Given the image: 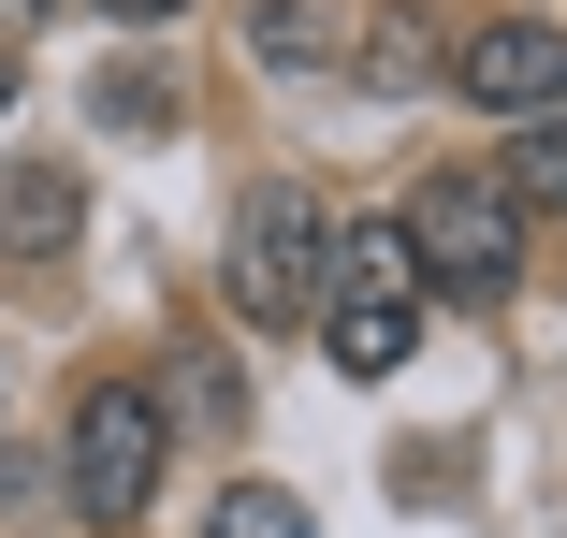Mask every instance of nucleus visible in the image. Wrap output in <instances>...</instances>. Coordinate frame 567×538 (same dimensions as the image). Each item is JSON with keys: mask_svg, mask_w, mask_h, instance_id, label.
<instances>
[{"mask_svg": "<svg viewBox=\"0 0 567 538\" xmlns=\"http://www.w3.org/2000/svg\"><path fill=\"white\" fill-rule=\"evenodd\" d=\"M204 538H320V524H306V495H277V480H218Z\"/></svg>", "mask_w": 567, "mask_h": 538, "instance_id": "10", "label": "nucleus"}, {"mask_svg": "<svg viewBox=\"0 0 567 538\" xmlns=\"http://www.w3.org/2000/svg\"><path fill=\"white\" fill-rule=\"evenodd\" d=\"M306 320L334 335V379H393L422 350V248H408V219H334Z\"/></svg>", "mask_w": 567, "mask_h": 538, "instance_id": "2", "label": "nucleus"}, {"mask_svg": "<svg viewBox=\"0 0 567 538\" xmlns=\"http://www.w3.org/2000/svg\"><path fill=\"white\" fill-rule=\"evenodd\" d=\"M73 219H87L73 161H0V248H16V262H59V248H73Z\"/></svg>", "mask_w": 567, "mask_h": 538, "instance_id": "7", "label": "nucleus"}, {"mask_svg": "<svg viewBox=\"0 0 567 538\" xmlns=\"http://www.w3.org/2000/svg\"><path fill=\"white\" fill-rule=\"evenodd\" d=\"M0 117H16V44H0Z\"/></svg>", "mask_w": 567, "mask_h": 538, "instance_id": "14", "label": "nucleus"}, {"mask_svg": "<svg viewBox=\"0 0 567 538\" xmlns=\"http://www.w3.org/2000/svg\"><path fill=\"white\" fill-rule=\"evenodd\" d=\"M161 466H175L161 379H87V393H73V437H59V495H73V524L132 538L146 495H161Z\"/></svg>", "mask_w": 567, "mask_h": 538, "instance_id": "3", "label": "nucleus"}, {"mask_svg": "<svg viewBox=\"0 0 567 538\" xmlns=\"http://www.w3.org/2000/svg\"><path fill=\"white\" fill-rule=\"evenodd\" d=\"M509 204H524V219H553V204H567V102H538V117H509Z\"/></svg>", "mask_w": 567, "mask_h": 538, "instance_id": "8", "label": "nucleus"}, {"mask_svg": "<svg viewBox=\"0 0 567 538\" xmlns=\"http://www.w3.org/2000/svg\"><path fill=\"white\" fill-rule=\"evenodd\" d=\"M234 407H248V393H234V364H218V350H189V364H175V393H161L175 437H234Z\"/></svg>", "mask_w": 567, "mask_h": 538, "instance_id": "9", "label": "nucleus"}, {"mask_svg": "<svg viewBox=\"0 0 567 538\" xmlns=\"http://www.w3.org/2000/svg\"><path fill=\"white\" fill-rule=\"evenodd\" d=\"M451 87H466L481 117H538V102H567V30L495 15V30H466V44H451Z\"/></svg>", "mask_w": 567, "mask_h": 538, "instance_id": "5", "label": "nucleus"}, {"mask_svg": "<svg viewBox=\"0 0 567 538\" xmlns=\"http://www.w3.org/2000/svg\"><path fill=\"white\" fill-rule=\"evenodd\" d=\"M393 219H408V248H422V306H495V291H524V262H538V234H524V204H509L495 161H436Z\"/></svg>", "mask_w": 567, "mask_h": 538, "instance_id": "1", "label": "nucleus"}, {"mask_svg": "<svg viewBox=\"0 0 567 538\" xmlns=\"http://www.w3.org/2000/svg\"><path fill=\"white\" fill-rule=\"evenodd\" d=\"M44 15H59V0H0V44H30V30H44Z\"/></svg>", "mask_w": 567, "mask_h": 538, "instance_id": "13", "label": "nucleus"}, {"mask_svg": "<svg viewBox=\"0 0 567 538\" xmlns=\"http://www.w3.org/2000/svg\"><path fill=\"white\" fill-rule=\"evenodd\" d=\"M320 248H334V204L306 175H262L234 204V248H218V277H234V320H262V335H291V320L320 306Z\"/></svg>", "mask_w": 567, "mask_h": 538, "instance_id": "4", "label": "nucleus"}, {"mask_svg": "<svg viewBox=\"0 0 567 538\" xmlns=\"http://www.w3.org/2000/svg\"><path fill=\"white\" fill-rule=\"evenodd\" d=\"M87 102H102V117H117V132H175V87H161V73H102Z\"/></svg>", "mask_w": 567, "mask_h": 538, "instance_id": "11", "label": "nucleus"}, {"mask_svg": "<svg viewBox=\"0 0 567 538\" xmlns=\"http://www.w3.org/2000/svg\"><path fill=\"white\" fill-rule=\"evenodd\" d=\"M350 30H364V0H248V59L320 87V73H350Z\"/></svg>", "mask_w": 567, "mask_h": 538, "instance_id": "6", "label": "nucleus"}, {"mask_svg": "<svg viewBox=\"0 0 567 538\" xmlns=\"http://www.w3.org/2000/svg\"><path fill=\"white\" fill-rule=\"evenodd\" d=\"M102 15H117V30H175L189 0H102Z\"/></svg>", "mask_w": 567, "mask_h": 538, "instance_id": "12", "label": "nucleus"}]
</instances>
